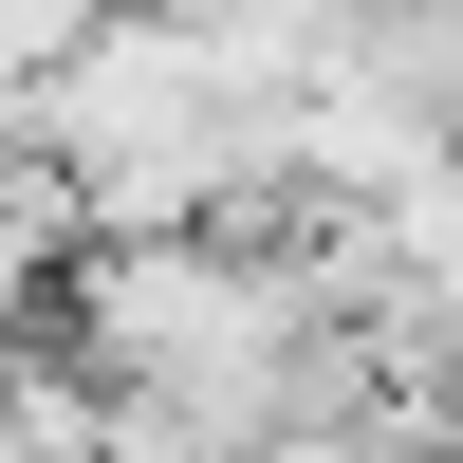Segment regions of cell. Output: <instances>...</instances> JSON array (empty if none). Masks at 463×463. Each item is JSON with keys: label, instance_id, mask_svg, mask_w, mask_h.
Segmentation results:
<instances>
[{"label": "cell", "instance_id": "obj_1", "mask_svg": "<svg viewBox=\"0 0 463 463\" xmlns=\"http://www.w3.org/2000/svg\"><path fill=\"white\" fill-rule=\"evenodd\" d=\"M297 463H445V427H408V408H371V427H334V445H297Z\"/></svg>", "mask_w": 463, "mask_h": 463}]
</instances>
